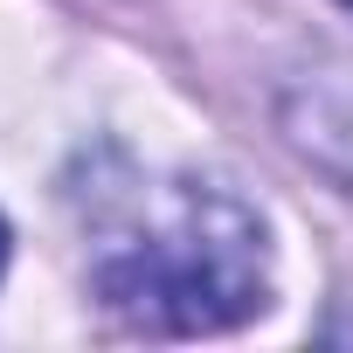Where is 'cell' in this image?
<instances>
[{
  "instance_id": "obj_4",
  "label": "cell",
  "mask_w": 353,
  "mask_h": 353,
  "mask_svg": "<svg viewBox=\"0 0 353 353\" xmlns=\"http://www.w3.org/2000/svg\"><path fill=\"white\" fill-rule=\"evenodd\" d=\"M346 8H353V0H346Z\"/></svg>"
},
{
  "instance_id": "obj_3",
  "label": "cell",
  "mask_w": 353,
  "mask_h": 353,
  "mask_svg": "<svg viewBox=\"0 0 353 353\" xmlns=\"http://www.w3.org/2000/svg\"><path fill=\"white\" fill-rule=\"evenodd\" d=\"M0 270H8V222H0Z\"/></svg>"
},
{
  "instance_id": "obj_1",
  "label": "cell",
  "mask_w": 353,
  "mask_h": 353,
  "mask_svg": "<svg viewBox=\"0 0 353 353\" xmlns=\"http://www.w3.org/2000/svg\"><path fill=\"white\" fill-rule=\"evenodd\" d=\"M97 298L139 332L243 325L263 312V236L236 201L181 188L159 222H145V236L97 263Z\"/></svg>"
},
{
  "instance_id": "obj_2",
  "label": "cell",
  "mask_w": 353,
  "mask_h": 353,
  "mask_svg": "<svg viewBox=\"0 0 353 353\" xmlns=\"http://www.w3.org/2000/svg\"><path fill=\"white\" fill-rule=\"evenodd\" d=\"M291 139L332 166L339 181H353V90H298L291 97Z\"/></svg>"
}]
</instances>
